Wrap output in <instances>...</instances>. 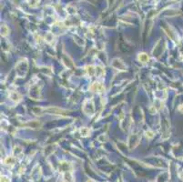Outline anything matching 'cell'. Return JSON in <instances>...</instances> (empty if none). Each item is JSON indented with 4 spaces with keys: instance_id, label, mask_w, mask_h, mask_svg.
Instances as JSON below:
<instances>
[{
    "instance_id": "2",
    "label": "cell",
    "mask_w": 183,
    "mask_h": 182,
    "mask_svg": "<svg viewBox=\"0 0 183 182\" xmlns=\"http://www.w3.org/2000/svg\"><path fill=\"white\" fill-rule=\"evenodd\" d=\"M138 59L140 60V61H142V62H146V61H148V56L146 55V54H144V53H142V54H139V56H138Z\"/></svg>"
},
{
    "instance_id": "1",
    "label": "cell",
    "mask_w": 183,
    "mask_h": 182,
    "mask_svg": "<svg viewBox=\"0 0 183 182\" xmlns=\"http://www.w3.org/2000/svg\"><path fill=\"white\" fill-rule=\"evenodd\" d=\"M91 90H93L94 92H103L104 91V87L101 85V84H99V83H94L93 84V86L91 87Z\"/></svg>"
}]
</instances>
